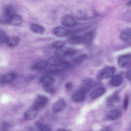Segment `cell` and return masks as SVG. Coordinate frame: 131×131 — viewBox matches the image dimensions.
Here are the masks:
<instances>
[{"instance_id": "e575fe53", "label": "cell", "mask_w": 131, "mask_h": 131, "mask_svg": "<svg viewBox=\"0 0 131 131\" xmlns=\"http://www.w3.org/2000/svg\"><path fill=\"white\" fill-rule=\"evenodd\" d=\"M60 66L63 69H69L71 67V64L69 62L63 60Z\"/></svg>"}, {"instance_id": "6da1fadb", "label": "cell", "mask_w": 131, "mask_h": 131, "mask_svg": "<svg viewBox=\"0 0 131 131\" xmlns=\"http://www.w3.org/2000/svg\"><path fill=\"white\" fill-rule=\"evenodd\" d=\"M47 97L42 95H39L36 98L33 106L39 110L45 106L48 102Z\"/></svg>"}, {"instance_id": "7402d4cb", "label": "cell", "mask_w": 131, "mask_h": 131, "mask_svg": "<svg viewBox=\"0 0 131 131\" xmlns=\"http://www.w3.org/2000/svg\"><path fill=\"white\" fill-rule=\"evenodd\" d=\"M93 36V34L92 32H88L84 34L82 38V40L85 43L89 44L92 42Z\"/></svg>"}, {"instance_id": "8fae6325", "label": "cell", "mask_w": 131, "mask_h": 131, "mask_svg": "<svg viewBox=\"0 0 131 131\" xmlns=\"http://www.w3.org/2000/svg\"><path fill=\"white\" fill-rule=\"evenodd\" d=\"M130 59V56L128 55L125 54L121 56L118 60V66L121 68L125 67L129 63Z\"/></svg>"}, {"instance_id": "44dd1931", "label": "cell", "mask_w": 131, "mask_h": 131, "mask_svg": "<svg viewBox=\"0 0 131 131\" xmlns=\"http://www.w3.org/2000/svg\"><path fill=\"white\" fill-rule=\"evenodd\" d=\"M31 30L34 32L38 34H41L45 31L44 28L42 26L36 24H32L30 27Z\"/></svg>"}, {"instance_id": "cb8c5ba5", "label": "cell", "mask_w": 131, "mask_h": 131, "mask_svg": "<svg viewBox=\"0 0 131 131\" xmlns=\"http://www.w3.org/2000/svg\"><path fill=\"white\" fill-rule=\"evenodd\" d=\"M15 9L14 7L12 6H8L5 9L3 14L9 17H11L15 14Z\"/></svg>"}, {"instance_id": "83f0119b", "label": "cell", "mask_w": 131, "mask_h": 131, "mask_svg": "<svg viewBox=\"0 0 131 131\" xmlns=\"http://www.w3.org/2000/svg\"><path fill=\"white\" fill-rule=\"evenodd\" d=\"M8 37L6 32L3 30H0V42L1 44L6 43Z\"/></svg>"}, {"instance_id": "9a60e30c", "label": "cell", "mask_w": 131, "mask_h": 131, "mask_svg": "<svg viewBox=\"0 0 131 131\" xmlns=\"http://www.w3.org/2000/svg\"><path fill=\"white\" fill-rule=\"evenodd\" d=\"M54 81V79L50 75H45L41 78L39 81L43 85H44L52 84Z\"/></svg>"}, {"instance_id": "4fadbf2b", "label": "cell", "mask_w": 131, "mask_h": 131, "mask_svg": "<svg viewBox=\"0 0 131 131\" xmlns=\"http://www.w3.org/2000/svg\"><path fill=\"white\" fill-rule=\"evenodd\" d=\"M85 92L79 90L73 95V100L76 102H81L84 100L85 98Z\"/></svg>"}, {"instance_id": "603a6c76", "label": "cell", "mask_w": 131, "mask_h": 131, "mask_svg": "<svg viewBox=\"0 0 131 131\" xmlns=\"http://www.w3.org/2000/svg\"><path fill=\"white\" fill-rule=\"evenodd\" d=\"M35 125L37 128L40 131H50V128L48 126L38 122H36Z\"/></svg>"}, {"instance_id": "ffe728a7", "label": "cell", "mask_w": 131, "mask_h": 131, "mask_svg": "<svg viewBox=\"0 0 131 131\" xmlns=\"http://www.w3.org/2000/svg\"><path fill=\"white\" fill-rule=\"evenodd\" d=\"M120 100V96L116 94H113L107 99V103L109 105H111L119 102Z\"/></svg>"}, {"instance_id": "5bb4252c", "label": "cell", "mask_w": 131, "mask_h": 131, "mask_svg": "<svg viewBox=\"0 0 131 131\" xmlns=\"http://www.w3.org/2000/svg\"><path fill=\"white\" fill-rule=\"evenodd\" d=\"M63 60L60 57L55 56L51 57L48 61V64L53 67L61 66Z\"/></svg>"}, {"instance_id": "f1b7e54d", "label": "cell", "mask_w": 131, "mask_h": 131, "mask_svg": "<svg viewBox=\"0 0 131 131\" xmlns=\"http://www.w3.org/2000/svg\"><path fill=\"white\" fill-rule=\"evenodd\" d=\"M87 57V56L85 54H81L74 59V62L76 63H79L85 60Z\"/></svg>"}, {"instance_id": "d4e9b609", "label": "cell", "mask_w": 131, "mask_h": 131, "mask_svg": "<svg viewBox=\"0 0 131 131\" xmlns=\"http://www.w3.org/2000/svg\"><path fill=\"white\" fill-rule=\"evenodd\" d=\"M81 40V38L79 36H74L69 39L68 42L71 45H76L79 43Z\"/></svg>"}, {"instance_id": "e0dca14e", "label": "cell", "mask_w": 131, "mask_h": 131, "mask_svg": "<svg viewBox=\"0 0 131 131\" xmlns=\"http://www.w3.org/2000/svg\"><path fill=\"white\" fill-rule=\"evenodd\" d=\"M105 92V89L104 88H98L92 92L90 94V96L92 99H96L103 95Z\"/></svg>"}, {"instance_id": "484cf974", "label": "cell", "mask_w": 131, "mask_h": 131, "mask_svg": "<svg viewBox=\"0 0 131 131\" xmlns=\"http://www.w3.org/2000/svg\"><path fill=\"white\" fill-rule=\"evenodd\" d=\"M66 43V41L63 40H58L54 42L52 44V46L56 49L64 47Z\"/></svg>"}, {"instance_id": "d6a6232c", "label": "cell", "mask_w": 131, "mask_h": 131, "mask_svg": "<svg viewBox=\"0 0 131 131\" xmlns=\"http://www.w3.org/2000/svg\"><path fill=\"white\" fill-rule=\"evenodd\" d=\"M11 127V125L9 123L4 122L2 123L1 126V130L6 131L7 130Z\"/></svg>"}, {"instance_id": "52a82bcc", "label": "cell", "mask_w": 131, "mask_h": 131, "mask_svg": "<svg viewBox=\"0 0 131 131\" xmlns=\"http://www.w3.org/2000/svg\"><path fill=\"white\" fill-rule=\"evenodd\" d=\"M66 106L65 101L62 99H60L55 102L53 104L52 109L55 112H58L63 110Z\"/></svg>"}, {"instance_id": "7c38bea8", "label": "cell", "mask_w": 131, "mask_h": 131, "mask_svg": "<svg viewBox=\"0 0 131 131\" xmlns=\"http://www.w3.org/2000/svg\"><path fill=\"white\" fill-rule=\"evenodd\" d=\"M119 115V112L117 109H113L108 111L105 115L106 118L108 120H113L116 119Z\"/></svg>"}, {"instance_id": "ac0fdd59", "label": "cell", "mask_w": 131, "mask_h": 131, "mask_svg": "<svg viewBox=\"0 0 131 131\" xmlns=\"http://www.w3.org/2000/svg\"><path fill=\"white\" fill-rule=\"evenodd\" d=\"M48 65V61H42L34 65L32 67V69L35 70H42L46 68Z\"/></svg>"}, {"instance_id": "4dcf8cb0", "label": "cell", "mask_w": 131, "mask_h": 131, "mask_svg": "<svg viewBox=\"0 0 131 131\" xmlns=\"http://www.w3.org/2000/svg\"><path fill=\"white\" fill-rule=\"evenodd\" d=\"M129 103V98L128 95H126L124 99L123 103V108L126 111L127 110Z\"/></svg>"}, {"instance_id": "d6986e66", "label": "cell", "mask_w": 131, "mask_h": 131, "mask_svg": "<svg viewBox=\"0 0 131 131\" xmlns=\"http://www.w3.org/2000/svg\"><path fill=\"white\" fill-rule=\"evenodd\" d=\"M122 82V77L119 75H116L112 78L110 83L112 86H117L120 85Z\"/></svg>"}, {"instance_id": "836d02e7", "label": "cell", "mask_w": 131, "mask_h": 131, "mask_svg": "<svg viewBox=\"0 0 131 131\" xmlns=\"http://www.w3.org/2000/svg\"><path fill=\"white\" fill-rule=\"evenodd\" d=\"M84 85L90 88L94 84V81L92 80L88 79L84 81Z\"/></svg>"}, {"instance_id": "2e32d148", "label": "cell", "mask_w": 131, "mask_h": 131, "mask_svg": "<svg viewBox=\"0 0 131 131\" xmlns=\"http://www.w3.org/2000/svg\"><path fill=\"white\" fill-rule=\"evenodd\" d=\"M19 38L17 36H13L8 38L6 42L7 45L10 47L16 46L19 41Z\"/></svg>"}, {"instance_id": "8d00e7d4", "label": "cell", "mask_w": 131, "mask_h": 131, "mask_svg": "<svg viewBox=\"0 0 131 131\" xmlns=\"http://www.w3.org/2000/svg\"><path fill=\"white\" fill-rule=\"evenodd\" d=\"M72 86V84L71 82H68L66 84L65 87L67 89H70Z\"/></svg>"}, {"instance_id": "5b68a950", "label": "cell", "mask_w": 131, "mask_h": 131, "mask_svg": "<svg viewBox=\"0 0 131 131\" xmlns=\"http://www.w3.org/2000/svg\"><path fill=\"white\" fill-rule=\"evenodd\" d=\"M38 110L32 106L29 108L25 111L24 117L28 120H32L37 116Z\"/></svg>"}, {"instance_id": "74e56055", "label": "cell", "mask_w": 131, "mask_h": 131, "mask_svg": "<svg viewBox=\"0 0 131 131\" xmlns=\"http://www.w3.org/2000/svg\"><path fill=\"white\" fill-rule=\"evenodd\" d=\"M127 5H131V0H130L127 3Z\"/></svg>"}, {"instance_id": "4316f807", "label": "cell", "mask_w": 131, "mask_h": 131, "mask_svg": "<svg viewBox=\"0 0 131 131\" xmlns=\"http://www.w3.org/2000/svg\"><path fill=\"white\" fill-rule=\"evenodd\" d=\"M43 89L45 91L50 94H53L56 92V90L52 84L43 85Z\"/></svg>"}, {"instance_id": "8992f818", "label": "cell", "mask_w": 131, "mask_h": 131, "mask_svg": "<svg viewBox=\"0 0 131 131\" xmlns=\"http://www.w3.org/2000/svg\"><path fill=\"white\" fill-rule=\"evenodd\" d=\"M69 30L60 26L55 28L53 31V33L56 36L60 37H62L68 35Z\"/></svg>"}, {"instance_id": "d590c367", "label": "cell", "mask_w": 131, "mask_h": 131, "mask_svg": "<svg viewBox=\"0 0 131 131\" xmlns=\"http://www.w3.org/2000/svg\"><path fill=\"white\" fill-rule=\"evenodd\" d=\"M125 76L127 79L131 80V69L126 72L125 74Z\"/></svg>"}, {"instance_id": "1f68e13d", "label": "cell", "mask_w": 131, "mask_h": 131, "mask_svg": "<svg viewBox=\"0 0 131 131\" xmlns=\"http://www.w3.org/2000/svg\"><path fill=\"white\" fill-rule=\"evenodd\" d=\"M76 16L78 18L80 19H84L86 18L84 13L81 10H78L76 13Z\"/></svg>"}, {"instance_id": "f546056e", "label": "cell", "mask_w": 131, "mask_h": 131, "mask_svg": "<svg viewBox=\"0 0 131 131\" xmlns=\"http://www.w3.org/2000/svg\"><path fill=\"white\" fill-rule=\"evenodd\" d=\"M61 71L59 69H51L46 70L45 73L47 74L50 75H56L59 73Z\"/></svg>"}, {"instance_id": "9c48e42d", "label": "cell", "mask_w": 131, "mask_h": 131, "mask_svg": "<svg viewBox=\"0 0 131 131\" xmlns=\"http://www.w3.org/2000/svg\"><path fill=\"white\" fill-rule=\"evenodd\" d=\"M15 75L13 73H9L3 75L1 78V83L5 84L12 82L15 78Z\"/></svg>"}, {"instance_id": "ba28073f", "label": "cell", "mask_w": 131, "mask_h": 131, "mask_svg": "<svg viewBox=\"0 0 131 131\" xmlns=\"http://www.w3.org/2000/svg\"><path fill=\"white\" fill-rule=\"evenodd\" d=\"M121 40L124 42L128 41L131 39V29H124L121 31L120 34Z\"/></svg>"}, {"instance_id": "3957f363", "label": "cell", "mask_w": 131, "mask_h": 131, "mask_svg": "<svg viewBox=\"0 0 131 131\" xmlns=\"http://www.w3.org/2000/svg\"><path fill=\"white\" fill-rule=\"evenodd\" d=\"M61 23L64 26L70 28L75 27L77 23L76 20L73 17L68 15H64L62 17Z\"/></svg>"}, {"instance_id": "277c9868", "label": "cell", "mask_w": 131, "mask_h": 131, "mask_svg": "<svg viewBox=\"0 0 131 131\" xmlns=\"http://www.w3.org/2000/svg\"><path fill=\"white\" fill-rule=\"evenodd\" d=\"M115 71L114 67L111 66L106 67L103 69L100 73V76L102 79H106L112 77Z\"/></svg>"}, {"instance_id": "30bf717a", "label": "cell", "mask_w": 131, "mask_h": 131, "mask_svg": "<svg viewBox=\"0 0 131 131\" xmlns=\"http://www.w3.org/2000/svg\"><path fill=\"white\" fill-rule=\"evenodd\" d=\"M22 19L20 15L15 14L10 18L8 23L10 25L14 26H18L21 24Z\"/></svg>"}, {"instance_id": "7a4b0ae2", "label": "cell", "mask_w": 131, "mask_h": 131, "mask_svg": "<svg viewBox=\"0 0 131 131\" xmlns=\"http://www.w3.org/2000/svg\"><path fill=\"white\" fill-rule=\"evenodd\" d=\"M75 51L72 49L62 47L56 49L54 51V54L56 56L61 57L66 56H71L76 53Z\"/></svg>"}]
</instances>
